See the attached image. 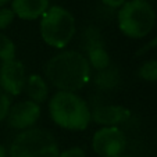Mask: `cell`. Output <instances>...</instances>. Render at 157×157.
Returning a JSON list of instances; mask_svg holds the SVG:
<instances>
[{"mask_svg": "<svg viewBox=\"0 0 157 157\" xmlns=\"http://www.w3.org/2000/svg\"><path fill=\"white\" fill-rule=\"evenodd\" d=\"M46 78L63 92H77L90 79L88 59L74 50L63 52L52 57L46 64Z\"/></svg>", "mask_w": 157, "mask_h": 157, "instance_id": "cell-1", "label": "cell"}, {"mask_svg": "<svg viewBox=\"0 0 157 157\" xmlns=\"http://www.w3.org/2000/svg\"><path fill=\"white\" fill-rule=\"evenodd\" d=\"M50 117L59 127L82 131L90 122V110L83 99L72 92H57L49 103Z\"/></svg>", "mask_w": 157, "mask_h": 157, "instance_id": "cell-2", "label": "cell"}, {"mask_svg": "<svg viewBox=\"0 0 157 157\" xmlns=\"http://www.w3.org/2000/svg\"><path fill=\"white\" fill-rule=\"evenodd\" d=\"M156 22V13L145 0L125 2L118 11V27L125 36L145 38L151 32Z\"/></svg>", "mask_w": 157, "mask_h": 157, "instance_id": "cell-3", "label": "cell"}, {"mask_svg": "<svg viewBox=\"0 0 157 157\" xmlns=\"http://www.w3.org/2000/svg\"><path fill=\"white\" fill-rule=\"evenodd\" d=\"M75 33V20L64 7L53 6L46 10L40 21V35L49 46L61 49L68 44Z\"/></svg>", "mask_w": 157, "mask_h": 157, "instance_id": "cell-4", "label": "cell"}, {"mask_svg": "<svg viewBox=\"0 0 157 157\" xmlns=\"http://www.w3.org/2000/svg\"><path fill=\"white\" fill-rule=\"evenodd\" d=\"M59 146L50 132L29 128L17 135L10 147L11 157H59Z\"/></svg>", "mask_w": 157, "mask_h": 157, "instance_id": "cell-5", "label": "cell"}, {"mask_svg": "<svg viewBox=\"0 0 157 157\" xmlns=\"http://www.w3.org/2000/svg\"><path fill=\"white\" fill-rule=\"evenodd\" d=\"M125 136L117 127H103L93 135L92 147L100 157H118L125 149Z\"/></svg>", "mask_w": 157, "mask_h": 157, "instance_id": "cell-6", "label": "cell"}, {"mask_svg": "<svg viewBox=\"0 0 157 157\" xmlns=\"http://www.w3.org/2000/svg\"><path fill=\"white\" fill-rule=\"evenodd\" d=\"M27 82L24 64L18 60H9L0 64V89L7 95L17 96Z\"/></svg>", "mask_w": 157, "mask_h": 157, "instance_id": "cell-7", "label": "cell"}, {"mask_svg": "<svg viewBox=\"0 0 157 157\" xmlns=\"http://www.w3.org/2000/svg\"><path fill=\"white\" fill-rule=\"evenodd\" d=\"M40 117V107L32 100H24L10 107L7 114L9 125L15 129H28Z\"/></svg>", "mask_w": 157, "mask_h": 157, "instance_id": "cell-8", "label": "cell"}, {"mask_svg": "<svg viewBox=\"0 0 157 157\" xmlns=\"http://www.w3.org/2000/svg\"><path fill=\"white\" fill-rule=\"evenodd\" d=\"M90 117L96 124L104 127H117L118 124L129 120L131 111L124 106H100L93 110Z\"/></svg>", "mask_w": 157, "mask_h": 157, "instance_id": "cell-9", "label": "cell"}, {"mask_svg": "<svg viewBox=\"0 0 157 157\" xmlns=\"http://www.w3.org/2000/svg\"><path fill=\"white\" fill-rule=\"evenodd\" d=\"M49 9V0H13V13L21 20H36Z\"/></svg>", "mask_w": 157, "mask_h": 157, "instance_id": "cell-10", "label": "cell"}, {"mask_svg": "<svg viewBox=\"0 0 157 157\" xmlns=\"http://www.w3.org/2000/svg\"><path fill=\"white\" fill-rule=\"evenodd\" d=\"M86 52H88L89 65H92L95 70L101 71V70H106L107 67H110V63H111L110 61V56L100 40L88 44Z\"/></svg>", "mask_w": 157, "mask_h": 157, "instance_id": "cell-11", "label": "cell"}, {"mask_svg": "<svg viewBox=\"0 0 157 157\" xmlns=\"http://www.w3.org/2000/svg\"><path fill=\"white\" fill-rule=\"evenodd\" d=\"M24 89H25V92H27L28 98L38 104L46 100L48 93H49L46 81L40 75H31V77H28Z\"/></svg>", "mask_w": 157, "mask_h": 157, "instance_id": "cell-12", "label": "cell"}, {"mask_svg": "<svg viewBox=\"0 0 157 157\" xmlns=\"http://www.w3.org/2000/svg\"><path fill=\"white\" fill-rule=\"evenodd\" d=\"M95 81L100 88L111 89L118 83V72H117L116 68H113V67L110 65V67H107L106 70L98 71V75H96Z\"/></svg>", "mask_w": 157, "mask_h": 157, "instance_id": "cell-13", "label": "cell"}, {"mask_svg": "<svg viewBox=\"0 0 157 157\" xmlns=\"http://www.w3.org/2000/svg\"><path fill=\"white\" fill-rule=\"evenodd\" d=\"M15 57V44L7 35L0 32V60L3 61H9V60H14Z\"/></svg>", "mask_w": 157, "mask_h": 157, "instance_id": "cell-14", "label": "cell"}, {"mask_svg": "<svg viewBox=\"0 0 157 157\" xmlns=\"http://www.w3.org/2000/svg\"><path fill=\"white\" fill-rule=\"evenodd\" d=\"M138 75L145 81L156 82L157 81V60H149L145 64H142V67L138 71Z\"/></svg>", "mask_w": 157, "mask_h": 157, "instance_id": "cell-15", "label": "cell"}, {"mask_svg": "<svg viewBox=\"0 0 157 157\" xmlns=\"http://www.w3.org/2000/svg\"><path fill=\"white\" fill-rule=\"evenodd\" d=\"M10 111V99L6 92L0 89V122L7 117Z\"/></svg>", "mask_w": 157, "mask_h": 157, "instance_id": "cell-16", "label": "cell"}, {"mask_svg": "<svg viewBox=\"0 0 157 157\" xmlns=\"http://www.w3.org/2000/svg\"><path fill=\"white\" fill-rule=\"evenodd\" d=\"M14 21V13L10 9H0V31L7 28Z\"/></svg>", "mask_w": 157, "mask_h": 157, "instance_id": "cell-17", "label": "cell"}, {"mask_svg": "<svg viewBox=\"0 0 157 157\" xmlns=\"http://www.w3.org/2000/svg\"><path fill=\"white\" fill-rule=\"evenodd\" d=\"M59 157H86L83 149L81 147H71L68 150H64L63 153L59 154Z\"/></svg>", "mask_w": 157, "mask_h": 157, "instance_id": "cell-18", "label": "cell"}, {"mask_svg": "<svg viewBox=\"0 0 157 157\" xmlns=\"http://www.w3.org/2000/svg\"><path fill=\"white\" fill-rule=\"evenodd\" d=\"M106 6L111 7V9H118V7H122L124 6V3L127 2V0H101Z\"/></svg>", "mask_w": 157, "mask_h": 157, "instance_id": "cell-19", "label": "cell"}, {"mask_svg": "<svg viewBox=\"0 0 157 157\" xmlns=\"http://www.w3.org/2000/svg\"><path fill=\"white\" fill-rule=\"evenodd\" d=\"M0 157H6V149L0 145Z\"/></svg>", "mask_w": 157, "mask_h": 157, "instance_id": "cell-20", "label": "cell"}, {"mask_svg": "<svg viewBox=\"0 0 157 157\" xmlns=\"http://www.w3.org/2000/svg\"><path fill=\"white\" fill-rule=\"evenodd\" d=\"M9 2H10V0H0V7H2V6H4V4H7V3H9Z\"/></svg>", "mask_w": 157, "mask_h": 157, "instance_id": "cell-21", "label": "cell"}, {"mask_svg": "<svg viewBox=\"0 0 157 157\" xmlns=\"http://www.w3.org/2000/svg\"><path fill=\"white\" fill-rule=\"evenodd\" d=\"M118 157H132V156H118Z\"/></svg>", "mask_w": 157, "mask_h": 157, "instance_id": "cell-22", "label": "cell"}]
</instances>
